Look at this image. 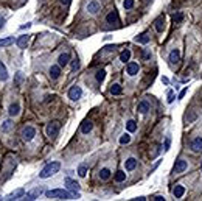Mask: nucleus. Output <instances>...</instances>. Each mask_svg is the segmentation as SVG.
<instances>
[{
    "mask_svg": "<svg viewBox=\"0 0 202 201\" xmlns=\"http://www.w3.org/2000/svg\"><path fill=\"white\" fill-rule=\"evenodd\" d=\"M69 62H70V55H69V53H62V55H59V58H58V64H59L61 67H65Z\"/></svg>",
    "mask_w": 202,
    "mask_h": 201,
    "instance_id": "9b49d317",
    "label": "nucleus"
},
{
    "mask_svg": "<svg viewBox=\"0 0 202 201\" xmlns=\"http://www.w3.org/2000/svg\"><path fill=\"white\" fill-rule=\"evenodd\" d=\"M129 142H131V136H129L127 133H126V134H123V136L120 137V144H121V145H124V144H129Z\"/></svg>",
    "mask_w": 202,
    "mask_h": 201,
    "instance_id": "473e14b6",
    "label": "nucleus"
},
{
    "mask_svg": "<svg viewBox=\"0 0 202 201\" xmlns=\"http://www.w3.org/2000/svg\"><path fill=\"white\" fill-rule=\"evenodd\" d=\"M182 19H184V16H182L180 13H179V14H174V16H173V20H174V22H180Z\"/></svg>",
    "mask_w": 202,
    "mask_h": 201,
    "instance_id": "e433bc0d",
    "label": "nucleus"
},
{
    "mask_svg": "<svg viewBox=\"0 0 202 201\" xmlns=\"http://www.w3.org/2000/svg\"><path fill=\"white\" fill-rule=\"evenodd\" d=\"M14 42V38H5V39H0V47H8V45H11Z\"/></svg>",
    "mask_w": 202,
    "mask_h": 201,
    "instance_id": "7c9ffc66",
    "label": "nucleus"
},
{
    "mask_svg": "<svg viewBox=\"0 0 202 201\" xmlns=\"http://www.w3.org/2000/svg\"><path fill=\"white\" fill-rule=\"evenodd\" d=\"M9 116L11 117H14V116H19V112H20V106L17 105V103H13L11 106H9Z\"/></svg>",
    "mask_w": 202,
    "mask_h": 201,
    "instance_id": "aec40b11",
    "label": "nucleus"
},
{
    "mask_svg": "<svg viewBox=\"0 0 202 201\" xmlns=\"http://www.w3.org/2000/svg\"><path fill=\"white\" fill-rule=\"evenodd\" d=\"M173 193H174V197H176V198H182V197H184V193H185L184 186H176V187H174V190H173Z\"/></svg>",
    "mask_w": 202,
    "mask_h": 201,
    "instance_id": "4be33fe9",
    "label": "nucleus"
},
{
    "mask_svg": "<svg viewBox=\"0 0 202 201\" xmlns=\"http://www.w3.org/2000/svg\"><path fill=\"white\" fill-rule=\"evenodd\" d=\"M154 200H156V201H165V198H163V197H160V195H157Z\"/></svg>",
    "mask_w": 202,
    "mask_h": 201,
    "instance_id": "37998d69",
    "label": "nucleus"
},
{
    "mask_svg": "<svg viewBox=\"0 0 202 201\" xmlns=\"http://www.w3.org/2000/svg\"><path fill=\"white\" fill-rule=\"evenodd\" d=\"M135 167H137V159H135V158H129L127 161H124V168H126V171H132Z\"/></svg>",
    "mask_w": 202,
    "mask_h": 201,
    "instance_id": "f8f14e48",
    "label": "nucleus"
},
{
    "mask_svg": "<svg viewBox=\"0 0 202 201\" xmlns=\"http://www.w3.org/2000/svg\"><path fill=\"white\" fill-rule=\"evenodd\" d=\"M3 22H5V19H3V17H2V19H0V28H2V27H3Z\"/></svg>",
    "mask_w": 202,
    "mask_h": 201,
    "instance_id": "a18cd8bd",
    "label": "nucleus"
},
{
    "mask_svg": "<svg viewBox=\"0 0 202 201\" xmlns=\"http://www.w3.org/2000/svg\"><path fill=\"white\" fill-rule=\"evenodd\" d=\"M190 148H191V151H194V153L201 151L202 150V137H194V139L191 140V144H190Z\"/></svg>",
    "mask_w": 202,
    "mask_h": 201,
    "instance_id": "6e6552de",
    "label": "nucleus"
},
{
    "mask_svg": "<svg viewBox=\"0 0 202 201\" xmlns=\"http://www.w3.org/2000/svg\"><path fill=\"white\" fill-rule=\"evenodd\" d=\"M19 197H25V193H23V190H17L16 193H13V195H9V198H8V200H17Z\"/></svg>",
    "mask_w": 202,
    "mask_h": 201,
    "instance_id": "72a5a7b5",
    "label": "nucleus"
},
{
    "mask_svg": "<svg viewBox=\"0 0 202 201\" xmlns=\"http://www.w3.org/2000/svg\"><path fill=\"white\" fill-rule=\"evenodd\" d=\"M30 27H31V24H27V25H22L20 28H22V30H25V28H30Z\"/></svg>",
    "mask_w": 202,
    "mask_h": 201,
    "instance_id": "c03bdc74",
    "label": "nucleus"
},
{
    "mask_svg": "<svg viewBox=\"0 0 202 201\" xmlns=\"http://www.w3.org/2000/svg\"><path fill=\"white\" fill-rule=\"evenodd\" d=\"M59 168H61V164H59L58 161L50 162V164H47V165H45V167L40 170L39 178H42V179H47V178L53 176L54 173H58V171H59Z\"/></svg>",
    "mask_w": 202,
    "mask_h": 201,
    "instance_id": "f03ea898",
    "label": "nucleus"
},
{
    "mask_svg": "<svg viewBox=\"0 0 202 201\" xmlns=\"http://www.w3.org/2000/svg\"><path fill=\"white\" fill-rule=\"evenodd\" d=\"M61 3H62L64 6H69V5L72 3V0H61Z\"/></svg>",
    "mask_w": 202,
    "mask_h": 201,
    "instance_id": "a19ab883",
    "label": "nucleus"
},
{
    "mask_svg": "<svg viewBox=\"0 0 202 201\" xmlns=\"http://www.w3.org/2000/svg\"><path fill=\"white\" fill-rule=\"evenodd\" d=\"M187 167H188L187 161H184V159H177V161H176V164H174L173 171H174V173H184V171L187 170Z\"/></svg>",
    "mask_w": 202,
    "mask_h": 201,
    "instance_id": "0eeeda50",
    "label": "nucleus"
},
{
    "mask_svg": "<svg viewBox=\"0 0 202 201\" xmlns=\"http://www.w3.org/2000/svg\"><path fill=\"white\" fill-rule=\"evenodd\" d=\"M137 111H138L140 114H146V112L149 111V103H148L146 100L140 101V103H138V108H137Z\"/></svg>",
    "mask_w": 202,
    "mask_h": 201,
    "instance_id": "f3484780",
    "label": "nucleus"
},
{
    "mask_svg": "<svg viewBox=\"0 0 202 201\" xmlns=\"http://www.w3.org/2000/svg\"><path fill=\"white\" fill-rule=\"evenodd\" d=\"M72 67H73V70H76V69H80V62H78V61H73V64H72Z\"/></svg>",
    "mask_w": 202,
    "mask_h": 201,
    "instance_id": "ea45409f",
    "label": "nucleus"
},
{
    "mask_svg": "<svg viewBox=\"0 0 202 201\" xmlns=\"http://www.w3.org/2000/svg\"><path fill=\"white\" fill-rule=\"evenodd\" d=\"M124 179H126V173H124V171H117V173H115V181L121 182V181H124Z\"/></svg>",
    "mask_w": 202,
    "mask_h": 201,
    "instance_id": "2f4dec72",
    "label": "nucleus"
},
{
    "mask_svg": "<svg viewBox=\"0 0 202 201\" xmlns=\"http://www.w3.org/2000/svg\"><path fill=\"white\" fill-rule=\"evenodd\" d=\"M169 145H171V137H166V140H165V150H169Z\"/></svg>",
    "mask_w": 202,
    "mask_h": 201,
    "instance_id": "58836bf2",
    "label": "nucleus"
},
{
    "mask_svg": "<svg viewBox=\"0 0 202 201\" xmlns=\"http://www.w3.org/2000/svg\"><path fill=\"white\" fill-rule=\"evenodd\" d=\"M78 175H80L81 178H84V176L87 175V168H85V165H81L80 168H78Z\"/></svg>",
    "mask_w": 202,
    "mask_h": 201,
    "instance_id": "c9c22d12",
    "label": "nucleus"
},
{
    "mask_svg": "<svg viewBox=\"0 0 202 201\" xmlns=\"http://www.w3.org/2000/svg\"><path fill=\"white\" fill-rule=\"evenodd\" d=\"M81 95H82V89H81L80 86H72L70 87V90H69V98L70 100L76 101L78 98H81Z\"/></svg>",
    "mask_w": 202,
    "mask_h": 201,
    "instance_id": "423d86ee",
    "label": "nucleus"
},
{
    "mask_svg": "<svg viewBox=\"0 0 202 201\" xmlns=\"http://www.w3.org/2000/svg\"><path fill=\"white\" fill-rule=\"evenodd\" d=\"M59 128H61L59 122H51V123H48V125H47V128H45V131H47V136H50V137H54V136H58V133H59Z\"/></svg>",
    "mask_w": 202,
    "mask_h": 201,
    "instance_id": "7ed1b4c3",
    "label": "nucleus"
},
{
    "mask_svg": "<svg viewBox=\"0 0 202 201\" xmlns=\"http://www.w3.org/2000/svg\"><path fill=\"white\" fill-rule=\"evenodd\" d=\"M135 42H138V44H148V42H149V36H148L146 33L138 35V36L135 38Z\"/></svg>",
    "mask_w": 202,
    "mask_h": 201,
    "instance_id": "393cba45",
    "label": "nucleus"
},
{
    "mask_svg": "<svg viewBox=\"0 0 202 201\" xmlns=\"http://www.w3.org/2000/svg\"><path fill=\"white\" fill-rule=\"evenodd\" d=\"M100 178H101L103 181L109 179V178H111V170H109V168H101V170H100Z\"/></svg>",
    "mask_w": 202,
    "mask_h": 201,
    "instance_id": "a878e982",
    "label": "nucleus"
},
{
    "mask_svg": "<svg viewBox=\"0 0 202 201\" xmlns=\"http://www.w3.org/2000/svg\"><path fill=\"white\" fill-rule=\"evenodd\" d=\"M45 197H47V198H56V200H75V198H76L75 193H70L69 190H64V189L47 190V192H45Z\"/></svg>",
    "mask_w": 202,
    "mask_h": 201,
    "instance_id": "f257e3e1",
    "label": "nucleus"
},
{
    "mask_svg": "<svg viewBox=\"0 0 202 201\" xmlns=\"http://www.w3.org/2000/svg\"><path fill=\"white\" fill-rule=\"evenodd\" d=\"M174 101V94L173 90H168V103H173Z\"/></svg>",
    "mask_w": 202,
    "mask_h": 201,
    "instance_id": "4c0bfd02",
    "label": "nucleus"
},
{
    "mask_svg": "<svg viewBox=\"0 0 202 201\" xmlns=\"http://www.w3.org/2000/svg\"><path fill=\"white\" fill-rule=\"evenodd\" d=\"M126 129L129 131V133H134L135 129H137V123L134 120H129L127 123H126Z\"/></svg>",
    "mask_w": 202,
    "mask_h": 201,
    "instance_id": "c756f323",
    "label": "nucleus"
},
{
    "mask_svg": "<svg viewBox=\"0 0 202 201\" xmlns=\"http://www.w3.org/2000/svg\"><path fill=\"white\" fill-rule=\"evenodd\" d=\"M129 58H131V50H129V48L123 50V52L120 53V61H121V62H126V61H129Z\"/></svg>",
    "mask_w": 202,
    "mask_h": 201,
    "instance_id": "b1692460",
    "label": "nucleus"
},
{
    "mask_svg": "<svg viewBox=\"0 0 202 201\" xmlns=\"http://www.w3.org/2000/svg\"><path fill=\"white\" fill-rule=\"evenodd\" d=\"M95 78H96L98 83H103L104 78H106V70H103V69H101V70H98V72H96V75H95Z\"/></svg>",
    "mask_w": 202,
    "mask_h": 201,
    "instance_id": "cd10ccee",
    "label": "nucleus"
},
{
    "mask_svg": "<svg viewBox=\"0 0 202 201\" xmlns=\"http://www.w3.org/2000/svg\"><path fill=\"white\" fill-rule=\"evenodd\" d=\"M11 126H13V123H11V120H5L3 123H2V126H0V129L3 131V133H8L9 129H11Z\"/></svg>",
    "mask_w": 202,
    "mask_h": 201,
    "instance_id": "bb28decb",
    "label": "nucleus"
},
{
    "mask_svg": "<svg viewBox=\"0 0 202 201\" xmlns=\"http://www.w3.org/2000/svg\"><path fill=\"white\" fill-rule=\"evenodd\" d=\"M40 193H42V190H40V189H34L33 192H30V193H27V195H25V200H36Z\"/></svg>",
    "mask_w": 202,
    "mask_h": 201,
    "instance_id": "412c9836",
    "label": "nucleus"
},
{
    "mask_svg": "<svg viewBox=\"0 0 202 201\" xmlns=\"http://www.w3.org/2000/svg\"><path fill=\"white\" fill-rule=\"evenodd\" d=\"M179 59H180V52H179L177 48L171 50V53H169V61H171L173 64H177Z\"/></svg>",
    "mask_w": 202,
    "mask_h": 201,
    "instance_id": "2eb2a0df",
    "label": "nucleus"
},
{
    "mask_svg": "<svg viewBox=\"0 0 202 201\" xmlns=\"http://www.w3.org/2000/svg\"><path fill=\"white\" fill-rule=\"evenodd\" d=\"M111 94H112V95H120L121 94L120 84H112V86H111Z\"/></svg>",
    "mask_w": 202,
    "mask_h": 201,
    "instance_id": "c85d7f7f",
    "label": "nucleus"
},
{
    "mask_svg": "<svg viewBox=\"0 0 202 201\" xmlns=\"http://www.w3.org/2000/svg\"><path fill=\"white\" fill-rule=\"evenodd\" d=\"M100 3L96 2V0H93V2H89V5H87V11L89 13H92V14H96L98 11H100Z\"/></svg>",
    "mask_w": 202,
    "mask_h": 201,
    "instance_id": "9d476101",
    "label": "nucleus"
},
{
    "mask_svg": "<svg viewBox=\"0 0 202 201\" xmlns=\"http://www.w3.org/2000/svg\"><path fill=\"white\" fill-rule=\"evenodd\" d=\"M28 41H30V36H28V35H23V36H20L16 42H17V47H19V48H25L27 44H28Z\"/></svg>",
    "mask_w": 202,
    "mask_h": 201,
    "instance_id": "a211bd4d",
    "label": "nucleus"
},
{
    "mask_svg": "<svg viewBox=\"0 0 202 201\" xmlns=\"http://www.w3.org/2000/svg\"><path fill=\"white\" fill-rule=\"evenodd\" d=\"M92 128H93V123L90 120L82 122V125H81V133H82V134H89V133L92 131Z\"/></svg>",
    "mask_w": 202,
    "mask_h": 201,
    "instance_id": "ddd939ff",
    "label": "nucleus"
},
{
    "mask_svg": "<svg viewBox=\"0 0 202 201\" xmlns=\"http://www.w3.org/2000/svg\"><path fill=\"white\" fill-rule=\"evenodd\" d=\"M0 80L2 81L8 80V70H6V67H5V64L2 61H0Z\"/></svg>",
    "mask_w": 202,
    "mask_h": 201,
    "instance_id": "5701e85b",
    "label": "nucleus"
},
{
    "mask_svg": "<svg viewBox=\"0 0 202 201\" xmlns=\"http://www.w3.org/2000/svg\"><path fill=\"white\" fill-rule=\"evenodd\" d=\"M123 6H124V9H132L134 8V0H124Z\"/></svg>",
    "mask_w": 202,
    "mask_h": 201,
    "instance_id": "f704fd0d",
    "label": "nucleus"
},
{
    "mask_svg": "<svg viewBox=\"0 0 202 201\" xmlns=\"http://www.w3.org/2000/svg\"><path fill=\"white\" fill-rule=\"evenodd\" d=\"M154 24H156V30H157L159 33H162V31L165 30V19H163V16H160V17H157Z\"/></svg>",
    "mask_w": 202,
    "mask_h": 201,
    "instance_id": "6ab92c4d",
    "label": "nucleus"
},
{
    "mask_svg": "<svg viewBox=\"0 0 202 201\" xmlns=\"http://www.w3.org/2000/svg\"><path fill=\"white\" fill-rule=\"evenodd\" d=\"M106 20H107V24H117L118 22V13L114 9V11H111L107 16H106Z\"/></svg>",
    "mask_w": 202,
    "mask_h": 201,
    "instance_id": "4468645a",
    "label": "nucleus"
},
{
    "mask_svg": "<svg viewBox=\"0 0 202 201\" xmlns=\"http://www.w3.org/2000/svg\"><path fill=\"white\" fill-rule=\"evenodd\" d=\"M34 136H36V129H34L33 126H25V128L22 129V139H23V140L30 142V140L34 139Z\"/></svg>",
    "mask_w": 202,
    "mask_h": 201,
    "instance_id": "20e7f679",
    "label": "nucleus"
},
{
    "mask_svg": "<svg viewBox=\"0 0 202 201\" xmlns=\"http://www.w3.org/2000/svg\"><path fill=\"white\" fill-rule=\"evenodd\" d=\"M59 75H61V66H59V64H58V66H51V67H50V77H51L53 80H56Z\"/></svg>",
    "mask_w": 202,
    "mask_h": 201,
    "instance_id": "dca6fc26",
    "label": "nucleus"
},
{
    "mask_svg": "<svg viewBox=\"0 0 202 201\" xmlns=\"http://www.w3.org/2000/svg\"><path fill=\"white\" fill-rule=\"evenodd\" d=\"M138 70H140V67H138V64H137V62H129V64H127V67H126V73H127L129 77L137 75V73H138Z\"/></svg>",
    "mask_w": 202,
    "mask_h": 201,
    "instance_id": "1a4fd4ad",
    "label": "nucleus"
},
{
    "mask_svg": "<svg viewBox=\"0 0 202 201\" xmlns=\"http://www.w3.org/2000/svg\"><path fill=\"white\" fill-rule=\"evenodd\" d=\"M201 170H202V162H201Z\"/></svg>",
    "mask_w": 202,
    "mask_h": 201,
    "instance_id": "49530a36",
    "label": "nucleus"
},
{
    "mask_svg": "<svg viewBox=\"0 0 202 201\" xmlns=\"http://www.w3.org/2000/svg\"><path fill=\"white\" fill-rule=\"evenodd\" d=\"M65 184H67V189H69L72 193H75V195H76V198H80V193H78V190H80V184H78L76 181L70 179V178H67V179H65Z\"/></svg>",
    "mask_w": 202,
    "mask_h": 201,
    "instance_id": "39448f33",
    "label": "nucleus"
},
{
    "mask_svg": "<svg viewBox=\"0 0 202 201\" xmlns=\"http://www.w3.org/2000/svg\"><path fill=\"white\" fill-rule=\"evenodd\" d=\"M185 94H187V89H184V90L179 94V100H180V98H184V97H185Z\"/></svg>",
    "mask_w": 202,
    "mask_h": 201,
    "instance_id": "79ce46f5",
    "label": "nucleus"
}]
</instances>
